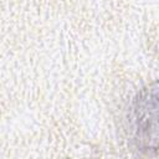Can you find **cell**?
Instances as JSON below:
<instances>
[{"label":"cell","instance_id":"cell-1","mask_svg":"<svg viewBox=\"0 0 159 159\" xmlns=\"http://www.w3.org/2000/svg\"><path fill=\"white\" fill-rule=\"evenodd\" d=\"M137 114V130L138 138L147 140V147H150L149 139L157 143V139L150 135V130L157 134V89L154 88L152 93L147 92L144 97L138 99V106L135 109ZM138 139V140H139Z\"/></svg>","mask_w":159,"mask_h":159}]
</instances>
